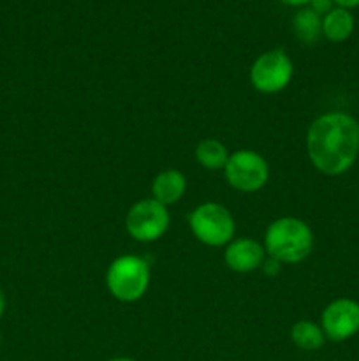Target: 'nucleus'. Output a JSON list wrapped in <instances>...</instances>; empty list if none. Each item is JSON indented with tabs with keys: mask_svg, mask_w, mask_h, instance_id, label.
I'll return each mask as SVG.
<instances>
[{
	"mask_svg": "<svg viewBox=\"0 0 359 361\" xmlns=\"http://www.w3.org/2000/svg\"><path fill=\"white\" fill-rule=\"evenodd\" d=\"M306 154L317 171L344 175L359 157V122L344 111L317 116L306 133Z\"/></svg>",
	"mask_w": 359,
	"mask_h": 361,
	"instance_id": "obj_1",
	"label": "nucleus"
},
{
	"mask_svg": "<svg viewBox=\"0 0 359 361\" xmlns=\"http://www.w3.org/2000/svg\"><path fill=\"white\" fill-rule=\"evenodd\" d=\"M264 249L270 254V257H275L280 263H299L312 252L313 233L301 219H277L266 229Z\"/></svg>",
	"mask_w": 359,
	"mask_h": 361,
	"instance_id": "obj_2",
	"label": "nucleus"
},
{
	"mask_svg": "<svg viewBox=\"0 0 359 361\" xmlns=\"http://www.w3.org/2000/svg\"><path fill=\"white\" fill-rule=\"evenodd\" d=\"M150 284V267L137 256H120L109 264L106 286L120 302H136Z\"/></svg>",
	"mask_w": 359,
	"mask_h": 361,
	"instance_id": "obj_3",
	"label": "nucleus"
},
{
	"mask_svg": "<svg viewBox=\"0 0 359 361\" xmlns=\"http://www.w3.org/2000/svg\"><path fill=\"white\" fill-rule=\"evenodd\" d=\"M190 231L204 245L222 247L234 238L236 224L225 207L218 203H204L189 215Z\"/></svg>",
	"mask_w": 359,
	"mask_h": 361,
	"instance_id": "obj_4",
	"label": "nucleus"
},
{
	"mask_svg": "<svg viewBox=\"0 0 359 361\" xmlns=\"http://www.w3.org/2000/svg\"><path fill=\"white\" fill-rule=\"evenodd\" d=\"M294 66L284 49H270L257 56L250 69V83L263 94H277L292 80Z\"/></svg>",
	"mask_w": 359,
	"mask_h": 361,
	"instance_id": "obj_5",
	"label": "nucleus"
},
{
	"mask_svg": "<svg viewBox=\"0 0 359 361\" xmlns=\"http://www.w3.org/2000/svg\"><path fill=\"white\" fill-rule=\"evenodd\" d=\"M125 228L137 242H155L169 228V212L153 197L137 201L125 217Z\"/></svg>",
	"mask_w": 359,
	"mask_h": 361,
	"instance_id": "obj_6",
	"label": "nucleus"
},
{
	"mask_svg": "<svg viewBox=\"0 0 359 361\" xmlns=\"http://www.w3.org/2000/svg\"><path fill=\"white\" fill-rule=\"evenodd\" d=\"M224 171L229 185L241 192H256L263 189L270 176L267 162L253 150H238L229 155Z\"/></svg>",
	"mask_w": 359,
	"mask_h": 361,
	"instance_id": "obj_7",
	"label": "nucleus"
},
{
	"mask_svg": "<svg viewBox=\"0 0 359 361\" xmlns=\"http://www.w3.org/2000/svg\"><path fill=\"white\" fill-rule=\"evenodd\" d=\"M326 338L344 342L359 334V302L351 298H338L324 309L320 317Z\"/></svg>",
	"mask_w": 359,
	"mask_h": 361,
	"instance_id": "obj_8",
	"label": "nucleus"
},
{
	"mask_svg": "<svg viewBox=\"0 0 359 361\" xmlns=\"http://www.w3.org/2000/svg\"><path fill=\"white\" fill-rule=\"evenodd\" d=\"M266 259V249L253 238H236L227 243L225 249V263L232 271L248 274L263 267Z\"/></svg>",
	"mask_w": 359,
	"mask_h": 361,
	"instance_id": "obj_9",
	"label": "nucleus"
},
{
	"mask_svg": "<svg viewBox=\"0 0 359 361\" xmlns=\"http://www.w3.org/2000/svg\"><path fill=\"white\" fill-rule=\"evenodd\" d=\"M185 189L187 180L183 176V173H180L178 169H165V171H160L155 176L153 183H151L153 200H157L164 207L175 204L176 201L182 200L183 194H185Z\"/></svg>",
	"mask_w": 359,
	"mask_h": 361,
	"instance_id": "obj_10",
	"label": "nucleus"
},
{
	"mask_svg": "<svg viewBox=\"0 0 359 361\" xmlns=\"http://www.w3.org/2000/svg\"><path fill=\"white\" fill-rule=\"evenodd\" d=\"M355 27V20L351 9L345 7H333L322 16V35L331 42H344L352 35Z\"/></svg>",
	"mask_w": 359,
	"mask_h": 361,
	"instance_id": "obj_11",
	"label": "nucleus"
},
{
	"mask_svg": "<svg viewBox=\"0 0 359 361\" xmlns=\"http://www.w3.org/2000/svg\"><path fill=\"white\" fill-rule=\"evenodd\" d=\"M291 338L296 344V348L303 349V351H317L326 342V335H324L320 324L313 323V321L303 319L292 326Z\"/></svg>",
	"mask_w": 359,
	"mask_h": 361,
	"instance_id": "obj_12",
	"label": "nucleus"
},
{
	"mask_svg": "<svg viewBox=\"0 0 359 361\" xmlns=\"http://www.w3.org/2000/svg\"><path fill=\"white\" fill-rule=\"evenodd\" d=\"M292 32L299 41L312 44L322 34V18L310 7L299 9L292 18Z\"/></svg>",
	"mask_w": 359,
	"mask_h": 361,
	"instance_id": "obj_13",
	"label": "nucleus"
},
{
	"mask_svg": "<svg viewBox=\"0 0 359 361\" xmlns=\"http://www.w3.org/2000/svg\"><path fill=\"white\" fill-rule=\"evenodd\" d=\"M196 159L210 171L224 169L229 161V152L218 140H203L196 148Z\"/></svg>",
	"mask_w": 359,
	"mask_h": 361,
	"instance_id": "obj_14",
	"label": "nucleus"
},
{
	"mask_svg": "<svg viewBox=\"0 0 359 361\" xmlns=\"http://www.w3.org/2000/svg\"><path fill=\"white\" fill-rule=\"evenodd\" d=\"M333 0H312V2H310V9H313L315 11L317 14H327L329 13L331 9H333Z\"/></svg>",
	"mask_w": 359,
	"mask_h": 361,
	"instance_id": "obj_15",
	"label": "nucleus"
},
{
	"mask_svg": "<svg viewBox=\"0 0 359 361\" xmlns=\"http://www.w3.org/2000/svg\"><path fill=\"white\" fill-rule=\"evenodd\" d=\"M280 261H277L275 259V257H267V259H264V263H263V271L266 275H277V274H280Z\"/></svg>",
	"mask_w": 359,
	"mask_h": 361,
	"instance_id": "obj_16",
	"label": "nucleus"
},
{
	"mask_svg": "<svg viewBox=\"0 0 359 361\" xmlns=\"http://www.w3.org/2000/svg\"><path fill=\"white\" fill-rule=\"evenodd\" d=\"M338 7H345V9H352V7L359 6V0H333Z\"/></svg>",
	"mask_w": 359,
	"mask_h": 361,
	"instance_id": "obj_17",
	"label": "nucleus"
},
{
	"mask_svg": "<svg viewBox=\"0 0 359 361\" xmlns=\"http://www.w3.org/2000/svg\"><path fill=\"white\" fill-rule=\"evenodd\" d=\"M6 305H7V302H6V295H4L2 288H0V319H2L4 312H6Z\"/></svg>",
	"mask_w": 359,
	"mask_h": 361,
	"instance_id": "obj_18",
	"label": "nucleus"
},
{
	"mask_svg": "<svg viewBox=\"0 0 359 361\" xmlns=\"http://www.w3.org/2000/svg\"><path fill=\"white\" fill-rule=\"evenodd\" d=\"M280 2L287 4V6H305V4H310L312 0H280Z\"/></svg>",
	"mask_w": 359,
	"mask_h": 361,
	"instance_id": "obj_19",
	"label": "nucleus"
},
{
	"mask_svg": "<svg viewBox=\"0 0 359 361\" xmlns=\"http://www.w3.org/2000/svg\"><path fill=\"white\" fill-rule=\"evenodd\" d=\"M109 361H136L132 358H115V360H109Z\"/></svg>",
	"mask_w": 359,
	"mask_h": 361,
	"instance_id": "obj_20",
	"label": "nucleus"
},
{
	"mask_svg": "<svg viewBox=\"0 0 359 361\" xmlns=\"http://www.w3.org/2000/svg\"><path fill=\"white\" fill-rule=\"evenodd\" d=\"M0 345H2V334H0Z\"/></svg>",
	"mask_w": 359,
	"mask_h": 361,
	"instance_id": "obj_21",
	"label": "nucleus"
}]
</instances>
